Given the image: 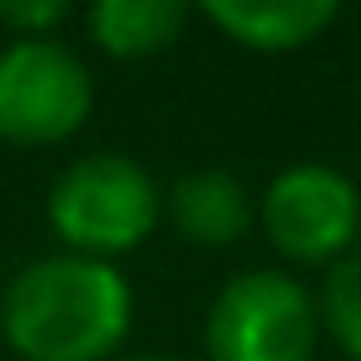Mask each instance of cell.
Segmentation results:
<instances>
[{
	"mask_svg": "<svg viewBox=\"0 0 361 361\" xmlns=\"http://www.w3.org/2000/svg\"><path fill=\"white\" fill-rule=\"evenodd\" d=\"M257 228L282 262L326 272L361 243V188L336 164H287L257 193Z\"/></svg>",
	"mask_w": 361,
	"mask_h": 361,
	"instance_id": "4",
	"label": "cell"
},
{
	"mask_svg": "<svg viewBox=\"0 0 361 361\" xmlns=\"http://www.w3.org/2000/svg\"><path fill=\"white\" fill-rule=\"evenodd\" d=\"M94 109V75L85 55L60 40L0 45V144L50 149L85 129Z\"/></svg>",
	"mask_w": 361,
	"mask_h": 361,
	"instance_id": "5",
	"label": "cell"
},
{
	"mask_svg": "<svg viewBox=\"0 0 361 361\" xmlns=\"http://www.w3.org/2000/svg\"><path fill=\"white\" fill-rule=\"evenodd\" d=\"M70 16L65 0H0V30H11V40H45Z\"/></svg>",
	"mask_w": 361,
	"mask_h": 361,
	"instance_id": "10",
	"label": "cell"
},
{
	"mask_svg": "<svg viewBox=\"0 0 361 361\" xmlns=\"http://www.w3.org/2000/svg\"><path fill=\"white\" fill-rule=\"evenodd\" d=\"M164 218V188L154 173L119 149H94L65 164L45 193V223L60 238V252L119 262L144 247Z\"/></svg>",
	"mask_w": 361,
	"mask_h": 361,
	"instance_id": "2",
	"label": "cell"
},
{
	"mask_svg": "<svg viewBox=\"0 0 361 361\" xmlns=\"http://www.w3.org/2000/svg\"><path fill=\"white\" fill-rule=\"evenodd\" d=\"M119 361H178V356H164V351H139V356H119Z\"/></svg>",
	"mask_w": 361,
	"mask_h": 361,
	"instance_id": "11",
	"label": "cell"
},
{
	"mask_svg": "<svg viewBox=\"0 0 361 361\" xmlns=\"http://www.w3.org/2000/svg\"><path fill=\"white\" fill-rule=\"evenodd\" d=\"M164 218L193 247H233L257 223V198L228 169H193L164 193Z\"/></svg>",
	"mask_w": 361,
	"mask_h": 361,
	"instance_id": "7",
	"label": "cell"
},
{
	"mask_svg": "<svg viewBox=\"0 0 361 361\" xmlns=\"http://www.w3.org/2000/svg\"><path fill=\"white\" fill-rule=\"evenodd\" d=\"M317 317H322V336L346 361H361V247L322 272Z\"/></svg>",
	"mask_w": 361,
	"mask_h": 361,
	"instance_id": "9",
	"label": "cell"
},
{
	"mask_svg": "<svg viewBox=\"0 0 361 361\" xmlns=\"http://www.w3.org/2000/svg\"><path fill=\"white\" fill-rule=\"evenodd\" d=\"M317 341V292L287 267H247L228 277L203 317L208 361H312Z\"/></svg>",
	"mask_w": 361,
	"mask_h": 361,
	"instance_id": "3",
	"label": "cell"
},
{
	"mask_svg": "<svg viewBox=\"0 0 361 361\" xmlns=\"http://www.w3.org/2000/svg\"><path fill=\"white\" fill-rule=\"evenodd\" d=\"M336 0H203V20L257 55H292L336 25Z\"/></svg>",
	"mask_w": 361,
	"mask_h": 361,
	"instance_id": "6",
	"label": "cell"
},
{
	"mask_svg": "<svg viewBox=\"0 0 361 361\" xmlns=\"http://www.w3.org/2000/svg\"><path fill=\"white\" fill-rule=\"evenodd\" d=\"M188 16L183 0H99L85 11V30L114 60H149L188 30Z\"/></svg>",
	"mask_w": 361,
	"mask_h": 361,
	"instance_id": "8",
	"label": "cell"
},
{
	"mask_svg": "<svg viewBox=\"0 0 361 361\" xmlns=\"http://www.w3.org/2000/svg\"><path fill=\"white\" fill-rule=\"evenodd\" d=\"M134 326V287L119 262L45 252L0 292V341L20 361H119Z\"/></svg>",
	"mask_w": 361,
	"mask_h": 361,
	"instance_id": "1",
	"label": "cell"
}]
</instances>
